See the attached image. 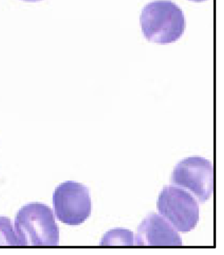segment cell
I'll return each instance as SVG.
<instances>
[{
    "instance_id": "obj_1",
    "label": "cell",
    "mask_w": 224,
    "mask_h": 255,
    "mask_svg": "<svg viewBox=\"0 0 224 255\" xmlns=\"http://www.w3.org/2000/svg\"><path fill=\"white\" fill-rule=\"evenodd\" d=\"M14 227L22 246L59 244V227L53 211L46 205L32 203L24 205L16 215Z\"/></svg>"
},
{
    "instance_id": "obj_8",
    "label": "cell",
    "mask_w": 224,
    "mask_h": 255,
    "mask_svg": "<svg viewBox=\"0 0 224 255\" xmlns=\"http://www.w3.org/2000/svg\"><path fill=\"white\" fill-rule=\"evenodd\" d=\"M0 246H22L9 218L0 217Z\"/></svg>"
},
{
    "instance_id": "obj_7",
    "label": "cell",
    "mask_w": 224,
    "mask_h": 255,
    "mask_svg": "<svg viewBox=\"0 0 224 255\" xmlns=\"http://www.w3.org/2000/svg\"><path fill=\"white\" fill-rule=\"evenodd\" d=\"M102 246H134V234L131 230L117 228L109 230L101 240Z\"/></svg>"
},
{
    "instance_id": "obj_6",
    "label": "cell",
    "mask_w": 224,
    "mask_h": 255,
    "mask_svg": "<svg viewBox=\"0 0 224 255\" xmlns=\"http://www.w3.org/2000/svg\"><path fill=\"white\" fill-rule=\"evenodd\" d=\"M135 242L138 246H182L181 238L171 224L155 213H151L143 220Z\"/></svg>"
},
{
    "instance_id": "obj_5",
    "label": "cell",
    "mask_w": 224,
    "mask_h": 255,
    "mask_svg": "<svg viewBox=\"0 0 224 255\" xmlns=\"http://www.w3.org/2000/svg\"><path fill=\"white\" fill-rule=\"evenodd\" d=\"M172 182L190 190L201 203L205 202L210 198L214 190L213 163L198 156L184 159L174 167Z\"/></svg>"
},
{
    "instance_id": "obj_4",
    "label": "cell",
    "mask_w": 224,
    "mask_h": 255,
    "mask_svg": "<svg viewBox=\"0 0 224 255\" xmlns=\"http://www.w3.org/2000/svg\"><path fill=\"white\" fill-rule=\"evenodd\" d=\"M56 216L62 223L77 226L84 223L92 213V200L88 187L74 181L60 184L53 193Z\"/></svg>"
},
{
    "instance_id": "obj_3",
    "label": "cell",
    "mask_w": 224,
    "mask_h": 255,
    "mask_svg": "<svg viewBox=\"0 0 224 255\" xmlns=\"http://www.w3.org/2000/svg\"><path fill=\"white\" fill-rule=\"evenodd\" d=\"M160 214L179 232H190L198 225L199 207L194 197L182 188L167 186L157 200Z\"/></svg>"
},
{
    "instance_id": "obj_10",
    "label": "cell",
    "mask_w": 224,
    "mask_h": 255,
    "mask_svg": "<svg viewBox=\"0 0 224 255\" xmlns=\"http://www.w3.org/2000/svg\"><path fill=\"white\" fill-rule=\"evenodd\" d=\"M190 1H205V0H190Z\"/></svg>"
},
{
    "instance_id": "obj_2",
    "label": "cell",
    "mask_w": 224,
    "mask_h": 255,
    "mask_svg": "<svg viewBox=\"0 0 224 255\" xmlns=\"http://www.w3.org/2000/svg\"><path fill=\"white\" fill-rule=\"evenodd\" d=\"M140 22L145 38L162 45L177 41L186 28L183 11L171 1L147 4L142 10Z\"/></svg>"
},
{
    "instance_id": "obj_9",
    "label": "cell",
    "mask_w": 224,
    "mask_h": 255,
    "mask_svg": "<svg viewBox=\"0 0 224 255\" xmlns=\"http://www.w3.org/2000/svg\"><path fill=\"white\" fill-rule=\"evenodd\" d=\"M22 1H28V2H36L41 1V0H22Z\"/></svg>"
}]
</instances>
